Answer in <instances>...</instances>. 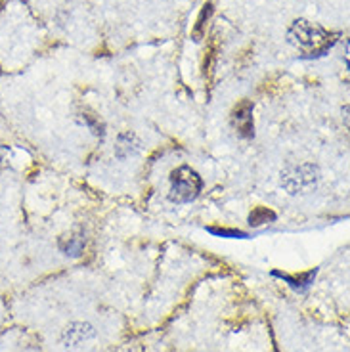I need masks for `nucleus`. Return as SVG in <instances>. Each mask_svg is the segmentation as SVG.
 I'll list each match as a JSON object with an SVG mask.
<instances>
[{
  "mask_svg": "<svg viewBox=\"0 0 350 352\" xmlns=\"http://www.w3.org/2000/svg\"><path fill=\"white\" fill-rule=\"evenodd\" d=\"M272 220H276V212L270 211L268 207H254L253 212L249 214V224L251 226H263V224H268Z\"/></svg>",
  "mask_w": 350,
  "mask_h": 352,
  "instance_id": "423d86ee",
  "label": "nucleus"
},
{
  "mask_svg": "<svg viewBox=\"0 0 350 352\" xmlns=\"http://www.w3.org/2000/svg\"><path fill=\"white\" fill-rule=\"evenodd\" d=\"M339 33L310 23L307 19H295L287 29V41L297 48L303 58H320L335 46Z\"/></svg>",
  "mask_w": 350,
  "mask_h": 352,
  "instance_id": "f257e3e1",
  "label": "nucleus"
},
{
  "mask_svg": "<svg viewBox=\"0 0 350 352\" xmlns=\"http://www.w3.org/2000/svg\"><path fill=\"white\" fill-rule=\"evenodd\" d=\"M212 10H215L212 8V0H209V2L203 6L201 14H199V18H197V23L193 27V41H201L203 38V35H205V25H207V21H209V18L212 16Z\"/></svg>",
  "mask_w": 350,
  "mask_h": 352,
  "instance_id": "39448f33",
  "label": "nucleus"
},
{
  "mask_svg": "<svg viewBox=\"0 0 350 352\" xmlns=\"http://www.w3.org/2000/svg\"><path fill=\"white\" fill-rule=\"evenodd\" d=\"M203 180L192 167H178L171 173V194L173 203H190L201 194Z\"/></svg>",
  "mask_w": 350,
  "mask_h": 352,
  "instance_id": "f03ea898",
  "label": "nucleus"
},
{
  "mask_svg": "<svg viewBox=\"0 0 350 352\" xmlns=\"http://www.w3.org/2000/svg\"><path fill=\"white\" fill-rule=\"evenodd\" d=\"M6 159H8V151H6V148L0 144V168L6 165Z\"/></svg>",
  "mask_w": 350,
  "mask_h": 352,
  "instance_id": "9d476101",
  "label": "nucleus"
},
{
  "mask_svg": "<svg viewBox=\"0 0 350 352\" xmlns=\"http://www.w3.org/2000/svg\"><path fill=\"white\" fill-rule=\"evenodd\" d=\"M230 123L234 126V131L241 138H253L254 136V121H253V104L251 100H241L230 115Z\"/></svg>",
  "mask_w": 350,
  "mask_h": 352,
  "instance_id": "20e7f679",
  "label": "nucleus"
},
{
  "mask_svg": "<svg viewBox=\"0 0 350 352\" xmlns=\"http://www.w3.org/2000/svg\"><path fill=\"white\" fill-rule=\"evenodd\" d=\"M210 234H215V236H222V238H247L245 232H241V230H228V228H215V226H210L207 228Z\"/></svg>",
  "mask_w": 350,
  "mask_h": 352,
  "instance_id": "6e6552de",
  "label": "nucleus"
},
{
  "mask_svg": "<svg viewBox=\"0 0 350 352\" xmlns=\"http://www.w3.org/2000/svg\"><path fill=\"white\" fill-rule=\"evenodd\" d=\"M63 251L67 253V255H79V251L83 249V238L80 236H69V245L62 247Z\"/></svg>",
  "mask_w": 350,
  "mask_h": 352,
  "instance_id": "1a4fd4ad",
  "label": "nucleus"
},
{
  "mask_svg": "<svg viewBox=\"0 0 350 352\" xmlns=\"http://www.w3.org/2000/svg\"><path fill=\"white\" fill-rule=\"evenodd\" d=\"M217 50H219V41H217V36H215V41L210 43L209 50H207V56H205V63H203V69H205V75L212 71V65H215V60H217Z\"/></svg>",
  "mask_w": 350,
  "mask_h": 352,
  "instance_id": "0eeeda50",
  "label": "nucleus"
},
{
  "mask_svg": "<svg viewBox=\"0 0 350 352\" xmlns=\"http://www.w3.org/2000/svg\"><path fill=\"white\" fill-rule=\"evenodd\" d=\"M318 168L310 163H300L295 167H287L281 173V184L289 190V194H300L316 188Z\"/></svg>",
  "mask_w": 350,
  "mask_h": 352,
  "instance_id": "7ed1b4c3",
  "label": "nucleus"
}]
</instances>
